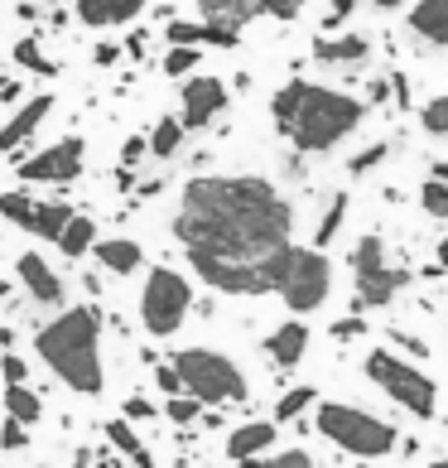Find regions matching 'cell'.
<instances>
[{
  "mask_svg": "<svg viewBox=\"0 0 448 468\" xmlns=\"http://www.w3.org/2000/svg\"><path fill=\"white\" fill-rule=\"evenodd\" d=\"M107 444L116 449V454H126L135 468H154V454L141 444V435H135V425L126 420V415H116V420H107Z\"/></svg>",
  "mask_w": 448,
  "mask_h": 468,
  "instance_id": "cell-23",
  "label": "cell"
},
{
  "mask_svg": "<svg viewBox=\"0 0 448 468\" xmlns=\"http://www.w3.org/2000/svg\"><path fill=\"white\" fill-rule=\"evenodd\" d=\"M150 154V135H130L126 145H120V169H135Z\"/></svg>",
  "mask_w": 448,
  "mask_h": 468,
  "instance_id": "cell-37",
  "label": "cell"
},
{
  "mask_svg": "<svg viewBox=\"0 0 448 468\" xmlns=\"http://www.w3.org/2000/svg\"><path fill=\"white\" fill-rule=\"evenodd\" d=\"M304 353H308V324H299V319L280 324V328L266 338V357L275 362V367H299Z\"/></svg>",
  "mask_w": 448,
  "mask_h": 468,
  "instance_id": "cell-18",
  "label": "cell"
},
{
  "mask_svg": "<svg viewBox=\"0 0 448 468\" xmlns=\"http://www.w3.org/2000/svg\"><path fill=\"white\" fill-rule=\"evenodd\" d=\"M25 444H29V425H20L15 415H5V420H0V449L15 454V449H25Z\"/></svg>",
  "mask_w": 448,
  "mask_h": 468,
  "instance_id": "cell-34",
  "label": "cell"
},
{
  "mask_svg": "<svg viewBox=\"0 0 448 468\" xmlns=\"http://www.w3.org/2000/svg\"><path fill=\"white\" fill-rule=\"evenodd\" d=\"M20 82H15V78H0V101H20Z\"/></svg>",
  "mask_w": 448,
  "mask_h": 468,
  "instance_id": "cell-45",
  "label": "cell"
},
{
  "mask_svg": "<svg viewBox=\"0 0 448 468\" xmlns=\"http://www.w3.org/2000/svg\"><path fill=\"white\" fill-rule=\"evenodd\" d=\"M342 218H348V194H333V203L323 207V218H318V232H314V247L323 251L328 241L342 232Z\"/></svg>",
  "mask_w": 448,
  "mask_h": 468,
  "instance_id": "cell-27",
  "label": "cell"
},
{
  "mask_svg": "<svg viewBox=\"0 0 448 468\" xmlns=\"http://www.w3.org/2000/svg\"><path fill=\"white\" fill-rule=\"evenodd\" d=\"M420 203H424L429 218H448V184H443V179H429V184L420 188Z\"/></svg>",
  "mask_w": 448,
  "mask_h": 468,
  "instance_id": "cell-33",
  "label": "cell"
},
{
  "mask_svg": "<svg viewBox=\"0 0 448 468\" xmlns=\"http://www.w3.org/2000/svg\"><path fill=\"white\" fill-rule=\"evenodd\" d=\"M0 410L15 415L20 425H39V420H44V401H39V391H29L25 381H20V387H5V391H0Z\"/></svg>",
  "mask_w": 448,
  "mask_h": 468,
  "instance_id": "cell-24",
  "label": "cell"
},
{
  "mask_svg": "<svg viewBox=\"0 0 448 468\" xmlns=\"http://www.w3.org/2000/svg\"><path fill=\"white\" fill-rule=\"evenodd\" d=\"M29 207H34V194H29V188H10V194H0V218L15 222V228H25Z\"/></svg>",
  "mask_w": 448,
  "mask_h": 468,
  "instance_id": "cell-30",
  "label": "cell"
},
{
  "mask_svg": "<svg viewBox=\"0 0 448 468\" xmlns=\"http://www.w3.org/2000/svg\"><path fill=\"white\" fill-rule=\"evenodd\" d=\"M198 15H203V25H222V29L241 34V25L266 15V5L261 0H198Z\"/></svg>",
  "mask_w": 448,
  "mask_h": 468,
  "instance_id": "cell-20",
  "label": "cell"
},
{
  "mask_svg": "<svg viewBox=\"0 0 448 468\" xmlns=\"http://www.w3.org/2000/svg\"><path fill=\"white\" fill-rule=\"evenodd\" d=\"M391 338H395V348H405L410 357H429V343H424V338H415V334H401V328H395Z\"/></svg>",
  "mask_w": 448,
  "mask_h": 468,
  "instance_id": "cell-42",
  "label": "cell"
},
{
  "mask_svg": "<svg viewBox=\"0 0 448 468\" xmlns=\"http://www.w3.org/2000/svg\"><path fill=\"white\" fill-rule=\"evenodd\" d=\"M410 29L415 39H424L429 48H448V0H420L410 10Z\"/></svg>",
  "mask_w": 448,
  "mask_h": 468,
  "instance_id": "cell-19",
  "label": "cell"
},
{
  "mask_svg": "<svg viewBox=\"0 0 448 468\" xmlns=\"http://www.w3.org/2000/svg\"><path fill=\"white\" fill-rule=\"evenodd\" d=\"M203 63V48H188V44H169V54H164V78H188L193 68Z\"/></svg>",
  "mask_w": 448,
  "mask_h": 468,
  "instance_id": "cell-29",
  "label": "cell"
},
{
  "mask_svg": "<svg viewBox=\"0 0 448 468\" xmlns=\"http://www.w3.org/2000/svg\"><path fill=\"white\" fill-rule=\"evenodd\" d=\"M266 15H275V20H295V15L304 10V0H261Z\"/></svg>",
  "mask_w": 448,
  "mask_h": 468,
  "instance_id": "cell-39",
  "label": "cell"
},
{
  "mask_svg": "<svg viewBox=\"0 0 448 468\" xmlns=\"http://www.w3.org/2000/svg\"><path fill=\"white\" fill-rule=\"evenodd\" d=\"M179 121L188 131H203V126H213V121L227 112V82L222 78H183V92H179Z\"/></svg>",
  "mask_w": 448,
  "mask_h": 468,
  "instance_id": "cell-11",
  "label": "cell"
},
{
  "mask_svg": "<svg viewBox=\"0 0 448 468\" xmlns=\"http://www.w3.org/2000/svg\"><path fill=\"white\" fill-rule=\"evenodd\" d=\"M169 362H174L183 391L193 396V401H203V406H241L246 401V377H241V367L227 353H217V348H179Z\"/></svg>",
  "mask_w": 448,
  "mask_h": 468,
  "instance_id": "cell-4",
  "label": "cell"
},
{
  "mask_svg": "<svg viewBox=\"0 0 448 468\" xmlns=\"http://www.w3.org/2000/svg\"><path fill=\"white\" fill-rule=\"evenodd\" d=\"M73 213H78V207H73V203H63V198H34L29 218H25V232H29V237H39V241H58L63 228L73 222Z\"/></svg>",
  "mask_w": 448,
  "mask_h": 468,
  "instance_id": "cell-16",
  "label": "cell"
},
{
  "mask_svg": "<svg viewBox=\"0 0 448 468\" xmlns=\"http://www.w3.org/2000/svg\"><path fill=\"white\" fill-rule=\"evenodd\" d=\"M367 5H381V10H395L401 0H367Z\"/></svg>",
  "mask_w": 448,
  "mask_h": 468,
  "instance_id": "cell-49",
  "label": "cell"
},
{
  "mask_svg": "<svg viewBox=\"0 0 448 468\" xmlns=\"http://www.w3.org/2000/svg\"><path fill=\"white\" fill-rule=\"evenodd\" d=\"M0 468H5V463H0Z\"/></svg>",
  "mask_w": 448,
  "mask_h": 468,
  "instance_id": "cell-53",
  "label": "cell"
},
{
  "mask_svg": "<svg viewBox=\"0 0 448 468\" xmlns=\"http://www.w3.org/2000/svg\"><path fill=\"white\" fill-rule=\"evenodd\" d=\"M120 415H126L130 425H135V420H154V401H145V396H130V401H126V410H120Z\"/></svg>",
  "mask_w": 448,
  "mask_h": 468,
  "instance_id": "cell-40",
  "label": "cell"
},
{
  "mask_svg": "<svg viewBox=\"0 0 448 468\" xmlns=\"http://www.w3.org/2000/svg\"><path fill=\"white\" fill-rule=\"evenodd\" d=\"M429 169H434V175H429V179H443V184H448V165H443V160H434Z\"/></svg>",
  "mask_w": 448,
  "mask_h": 468,
  "instance_id": "cell-48",
  "label": "cell"
},
{
  "mask_svg": "<svg viewBox=\"0 0 448 468\" xmlns=\"http://www.w3.org/2000/svg\"><path fill=\"white\" fill-rule=\"evenodd\" d=\"M434 261H439V266L448 271V237H443V241H439V247H434Z\"/></svg>",
  "mask_w": 448,
  "mask_h": 468,
  "instance_id": "cell-46",
  "label": "cell"
},
{
  "mask_svg": "<svg viewBox=\"0 0 448 468\" xmlns=\"http://www.w3.org/2000/svg\"><path fill=\"white\" fill-rule=\"evenodd\" d=\"M150 0H78V20L88 29H120L141 15Z\"/></svg>",
  "mask_w": 448,
  "mask_h": 468,
  "instance_id": "cell-14",
  "label": "cell"
},
{
  "mask_svg": "<svg viewBox=\"0 0 448 468\" xmlns=\"http://www.w3.org/2000/svg\"><path fill=\"white\" fill-rule=\"evenodd\" d=\"M97 218H88V213H73V222L63 228V237L54 241V247L68 256V261H82V256H92V247H97Z\"/></svg>",
  "mask_w": 448,
  "mask_h": 468,
  "instance_id": "cell-22",
  "label": "cell"
},
{
  "mask_svg": "<svg viewBox=\"0 0 448 468\" xmlns=\"http://www.w3.org/2000/svg\"><path fill=\"white\" fill-rule=\"evenodd\" d=\"M333 290V266L318 247H289L275 271V294L289 304V314H314Z\"/></svg>",
  "mask_w": 448,
  "mask_h": 468,
  "instance_id": "cell-6",
  "label": "cell"
},
{
  "mask_svg": "<svg viewBox=\"0 0 448 468\" xmlns=\"http://www.w3.org/2000/svg\"><path fill=\"white\" fill-rule=\"evenodd\" d=\"M10 343H15V328H10V324H0V348H10Z\"/></svg>",
  "mask_w": 448,
  "mask_h": 468,
  "instance_id": "cell-47",
  "label": "cell"
},
{
  "mask_svg": "<svg viewBox=\"0 0 448 468\" xmlns=\"http://www.w3.org/2000/svg\"><path fill=\"white\" fill-rule=\"evenodd\" d=\"M5 294H10V281H0V300H5Z\"/></svg>",
  "mask_w": 448,
  "mask_h": 468,
  "instance_id": "cell-50",
  "label": "cell"
},
{
  "mask_svg": "<svg viewBox=\"0 0 448 468\" xmlns=\"http://www.w3.org/2000/svg\"><path fill=\"white\" fill-rule=\"evenodd\" d=\"M352 275H357V300H352V309H381V304H391L395 294L405 290V281H410V271L386 266V241L376 237V232H367V237L352 247Z\"/></svg>",
  "mask_w": 448,
  "mask_h": 468,
  "instance_id": "cell-9",
  "label": "cell"
},
{
  "mask_svg": "<svg viewBox=\"0 0 448 468\" xmlns=\"http://www.w3.org/2000/svg\"><path fill=\"white\" fill-rule=\"evenodd\" d=\"M386 160V145H371V150H361V154H352V175H367V169H376V165H381Z\"/></svg>",
  "mask_w": 448,
  "mask_h": 468,
  "instance_id": "cell-38",
  "label": "cell"
},
{
  "mask_svg": "<svg viewBox=\"0 0 448 468\" xmlns=\"http://www.w3.org/2000/svg\"><path fill=\"white\" fill-rule=\"evenodd\" d=\"M183 135H188V126L179 116H160L154 131H150V154L154 160H174V154L183 150Z\"/></svg>",
  "mask_w": 448,
  "mask_h": 468,
  "instance_id": "cell-25",
  "label": "cell"
},
{
  "mask_svg": "<svg viewBox=\"0 0 448 468\" xmlns=\"http://www.w3.org/2000/svg\"><path fill=\"white\" fill-rule=\"evenodd\" d=\"M34 353L68 391L101 396L107 367H101V314L92 304H63L48 324L34 328Z\"/></svg>",
  "mask_w": 448,
  "mask_h": 468,
  "instance_id": "cell-3",
  "label": "cell"
},
{
  "mask_svg": "<svg viewBox=\"0 0 448 468\" xmlns=\"http://www.w3.org/2000/svg\"><path fill=\"white\" fill-rule=\"evenodd\" d=\"M420 126L429 135H439V141H448V92L434 97V101H424V107H420Z\"/></svg>",
  "mask_w": 448,
  "mask_h": 468,
  "instance_id": "cell-31",
  "label": "cell"
},
{
  "mask_svg": "<svg viewBox=\"0 0 448 468\" xmlns=\"http://www.w3.org/2000/svg\"><path fill=\"white\" fill-rule=\"evenodd\" d=\"M314 425L323 440H333L352 459H386L395 449V425H386L381 415H367L357 406H342V401H318Z\"/></svg>",
  "mask_w": 448,
  "mask_h": 468,
  "instance_id": "cell-5",
  "label": "cell"
},
{
  "mask_svg": "<svg viewBox=\"0 0 448 468\" xmlns=\"http://www.w3.org/2000/svg\"><path fill=\"white\" fill-rule=\"evenodd\" d=\"M367 377L381 387L395 406H405L410 415H420V420H434V410H439V387H434V377H424L415 362H405V357H395L391 348H376L367 353Z\"/></svg>",
  "mask_w": 448,
  "mask_h": 468,
  "instance_id": "cell-7",
  "label": "cell"
},
{
  "mask_svg": "<svg viewBox=\"0 0 448 468\" xmlns=\"http://www.w3.org/2000/svg\"><path fill=\"white\" fill-rule=\"evenodd\" d=\"M314 401H318V391H314V387H289L280 401H275V420H299V415L314 406Z\"/></svg>",
  "mask_w": 448,
  "mask_h": 468,
  "instance_id": "cell-28",
  "label": "cell"
},
{
  "mask_svg": "<svg viewBox=\"0 0 448 468\" xmlns=\"http://www.w3.org/2000/svg\"><path fill=\"white\" fill-rule=\"evenodd\" d=\"M275 444V420H246L227 435V459L246 463V459H266Z\"/></svg>",
  "mask_w": 448,
  "mask_h": 468,
  "instance_id": "cell-17",
  "label": "cell"
},
{
  "mask_svg": "<svg viewBox=\"0 0 448 468\" xmlns=\"http://www.w3.org/2000/svg\"><path fill=\"white\" fill-rule=\"evenodd\" d=\"M367 54H371V39H367V34H338V39L318 34V39H314V58H318V63H361Z\"/></svg>",
  "mask_w": 448,
  "mask_h": 468,
  "instance_id": "cell-21",
  "label": "cell"
},
{
  "mask_svg": "<svg viewBox=\"0 0 448 468\" xmlns=\"http://www.w3.org/2000/svg\"><path fill=\"white\" fill-rule=\"evenodd\" d=\"M10 58L20 68H29V73H39V78H58V63L39 48V34H25V39L10 48Z\"/></svg>",
  "mask_w": 448,
  "mask_h": 468,
  "instance_id": "cell-26",
  "label": "cell"
},
{
  "mask_svg": "<svg viewBox=\"0 0 448 468\" xmlns=\"http://www.w3.org/2000/svg\"><path fill=\"white\" fill-rule=\"evenodd\" d=\"M391 88H395V101H401V107H410V82H405V73H391Z\"/></svg>",
  "mask_w": 448,
  "mask_h": 468,
  "instance_id": "cell-44",
  "label": "cell"
},
{
  "mask_svg": "<svg viewBox=\"0 0 448 468\" xmlns=\"http://www.w3.org/2000/svg\"><path fill=\"white\" fill-rule=\"evenodd\" d=\"M54 107H58L54 92H39V97L20 101V107L10 112V121L0 126V154H20V150L34 141V131L48 121V112H54Z\"/></svg>",
  "mask_w": 448,
  "mask_h": 468,
  "instance_id": "cell-12",
  "label": "cell"
},
{
  "mask_svg": "<svg viewBox=\"0 0 448 468\" xmlns=\"http://www.w3.org/2000/svg\"><path fill=\"white\" fill-rule=\"evenodd\" d=\"M270 116H275V131H280L299 154H328L333 145H342L361 126L367 107L348 92L289 78L285 88L270 97Z\"/></svg>",
  "mask_w": 448,
  "mask_h": 468,
  "instance_id": "cell-2",
  "label": "cell"
},
{
  "mask_svg": "<svg viewBox=\"0 0 448 468\" xmlns=\"http://www.w3.org/2000/svg\"><path fill=\"white\" fill-rule=\"evenodd\" d=\"M92 256H97V266L107 275H135L145 266V247L130 241V237H101L92 247Z\"/></svg>",
  "mask_w": 448,
  "mask_h": 468,
  "instance_id": "cell-15",
  "label": "cell"
},
{
  "mask_svg": "<svg viewBox=\"0 0 448 468\" xmlns=\"http://www.w3.org/2000/svg\"><path fill=\"white\" fill-rule=\"evenodd\" d=\"M15 281L25 285V294H29L34 304H44V309H63V294H68V290H63V275H58L54 266H48L39 251H25L20 261H15Z\"/></svg>",
  "mask_w": 448,
  "mask_h": 468,
  "instance_id": "cell-13",
  "label": "cell"
},
{
  "mask_svg": "<svg viewBox=\"0 0 448 468\" xmlns=\"http://www.w3.org/2000/svg\"><path fill=\"white\" fill-rule=\"evenodd\" d=\"M174 237L217 294H270L280 256L295 247V207L270 179L198 175L179 194Z\"/></svg>",
  "mask_w": 448,
  "mask_h": 468,
  "instance_id": "cell-1",
  "label": "cell"
},
{
  "mask_svg": "<svg viewBox=\"0 0 448 468\" xmlns=\"http://www.w3.org/2000/svg\"><path fill=\"white\" fill-rule=\"evenodd\" d=\"M0 377H5V387H20V381L29 377V362L5 348V353H0Z\"/></svg>",
  "mask_w": 448,
  "mask_h": 468,
  "instance_id": "cell-35",
  "label": "cell"
},
{
  "mask_svg": "<svg viewBox=\"0 0 448 468\" xmlns=\"http://www.w3.org/2000/svg\"><path fill=\"white\" fill-rule=\"evenodd\" d=\"M116 58H120V44H111V39H101V44L92 48V63H97V68H111Z\"/></svg>",
  "mask_w": 448,
  "mask_h": 468,
  "instance_id": "cell-43",
  "label": "cell"
},
{
  "mask_svg": "<svg viewBox=\"0 0 448 468\" xmlns=\"http://www.w3.org/2000/svg\"><path fill=\"white\" fill-rule=\"evenodd\" d=\"M361 334H367V324H361L357 314H352V319H338V324H333V338H338V343H352V338H361Z\"/></svg>",
  "mask_w": 448,
  "mask_h": 468,
  "instance_id": "cell-41",
  "label": "cell"
},
{
  "mask_svg": "<svg viewBox=\"0 0 448 468\" xmlns=\"http://www.w3.org/2000/svg\"><path fill=\"white\" fill-rule=\"evenodd\" d=\"M164 415H169V420H174V425H193L198 420V415H203V401H193V396H169V401H164Z\"/></svg>",
  "mask_w": 448,
  "mask_h": 468,
  "instance_id": "cell-32",
  "label": "cell"
},
{
  "mask_svg": "<svg viewBox=\"0 0 448 468\" xmlns=\"http://www.w3.org/2000/svg\"><path fill=\"white\" fill-rule=\"evenodd\" d=\"M188 309H193V285L174 266H154L141 285V324L150 338H174Z\"/></svg>",
  "mask_w": 448,
  "mask_h": 468,
  "instance_id": "cell-8",
  "label": "cell"
},
{
  "mask_svg": "<svg viewBox=\"0 0 448 468\" xmlns=\"http://www.w3.org/2000/svg\"><path fill=\"white\" fill-rule=\"evenodd\" d=\"M82 160H88V141L82 135H63V141L44 145L39 154L15 165L20 184H73L82 175Z\"/></svg>",
  "mask_w": 448,
  "mask_h": 468,
  "instance_id": "cell-10",
  "label": "cell"
},
{
  "mask_svg": "<svg viewBox=\"0 0 448 468\" xmlns=\"http://www.w3.org/2000/svg\"><path fill=\"white\" fill-rule=\"evenodd\" d=\"M361 468H367V459H361Z\"/></svg>",
  "mask_w": 448,
  "mask_h": 468,
  "instance_id": "cell-52",
  "label": "cell"
},
{
  "mask_svg": "<svg viewBox=\"0 0 448 468\" xmlns=\"http://www.w3.org/2000/svg\"><path fill=\"white\" fill-rule=\"evenodd\" d=\"M429 468H448V459H434V463H429Z\"/></svg>",
  "mask_w": 448,
  "mask_h": 468,
  "instance_id": "cell-51",
  "label": "cell"
},
{
  "mask_svg": "<svg viewBox=\"0 0 448 468\" xmlns=\"http://www.w3.org/2000/svg\"><path fill=\"white\" fill-rule=\"evenodd\" d=\"M154 387H160L164 396H183V381L174 372V362H154Z\"/></svg>",
  "mask_w": 448,
  "mask_h": 468,
  "instance_id": "cell-36",
  "label": "cell"
}]
</instances>
